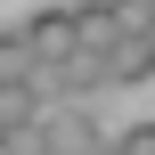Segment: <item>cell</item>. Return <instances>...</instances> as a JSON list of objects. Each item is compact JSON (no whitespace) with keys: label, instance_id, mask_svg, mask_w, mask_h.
I'll list each match as a JSON object with an SVG mask.
<instances>
[{"label":"cell","instance_id":"3957f363","mask_svg":"<svg viewBox=\"0 0 155 155\" xmlns=\"http://www.w3.org/2000/svg\"><path fill=\"white\" fill-rule=\"evenodd\" d=\"M114 41H123V16H114V0H74V49H98V57H114Z\"/></svg>","mask_w":155,"mask_h":155},{"label":"cell","instance_id":"277c9868","mask_svg":"<svg viewBox=\"0 0 155 155\" xmlns=\"http://www.w3.org/2000/svg\"><path fill=\"white\" fill-rule=\"evenodd\" d=\"M49 114V98H41V82H0V147L16 139V131H33Z\"/></svg>","mask_w":155,"mask_h":155},{"label":"cell","instance_id":"5b68a950","mask_svg":"<svg viewBox=\"0 0 155 155\" xmlns=\"http://www.w3.org/2000/svg\"><path fill=\"white\" fill-rule=\"evenodd\" d=\"M147 74H155V33H123L106 57V82H147Z\"/></svg>","mask_w":155,"mask_h":155},{"label":"cell","instance_id":"8992f818","mask_svg":"<svg viewBox=\"0 0 155 155\" xmlns=\"http://www.w3.org/2000/svg\"><path fill=\"white\" fill-rule=\"evenodd\" d=\"M0 82H41V65H33V49H25V33H16V25L0 33Z\"/></svg>","mask_w":155,"mask_h":155},{"label":"cell","instance_id":"7a4b0ae2","mask_svg":"<svg viewBox=\"0 0 155 155\" xmlns=\"http://www.w3.org/2000/svg\"><path fill=\"white\" fill-rule=\"evenodd\" d=\"M41 131H49V155H106L98 123H90V106H49Z\"/></svg>","mask_w":155,"mask_h":155},{"label":"cell","instance_id":"6da1fadb","mask_svg":"<svg viewBox=\"0 0 155 155\" xmlns=\"http://www.w3.org/2000/svg\"><path fill=\"white\" fill-rule=\"evenodd\" d=\"M16 33H25V49H33V65L49 74V65H57V57L74 49V8H33V16H25Z\"/></svg>","mask_w":155,"mask_h":155}]
</instances>
